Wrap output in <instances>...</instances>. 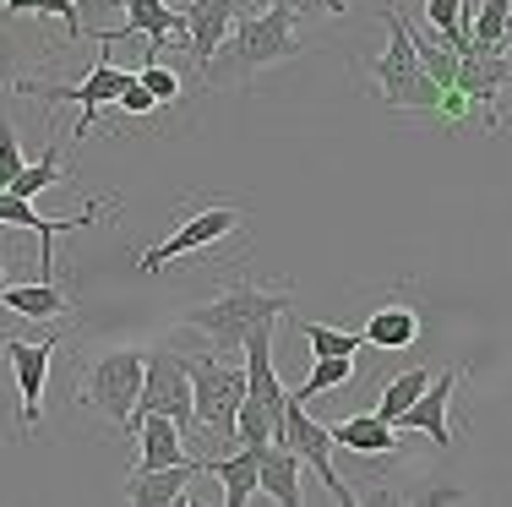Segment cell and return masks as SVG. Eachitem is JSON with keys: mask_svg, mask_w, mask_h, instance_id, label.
Listing matches in <instances>:
<instances>
[{"mask_svg": "<svg viewBox=\"0 0 512 507\" xmlns=\"http://www.w3.org/2000/svg\"><path fill=\"white\" fill-rule=\"evenodd\" d=\"M300 55H306V39L295 33V17L284 6H262V11L235 17V28L224 33V44L213 50L202 77L207 82H240L251 71L284 66V60H300Z\"/></svg>", "mask_w": 512, "mask_h": 507, "instance_id": "1", "label": "cell"}, {"mask_svg": "<svg viewBox=\"0 0 512 507\" xmlns=\"http://www.w3.org/2000/svg\"><path fill=\"white\" fill-rule=\"evenodd\" d=\"M295 311V295L289 289H262V284H235L224 289V295L202 300V306H191L186 317H180V328L202 333L207 344L218 349V355H240V344H246L251 328H262V322H278Z\"/></svg>", "mask_w": 512, "mask_h": 507, "instance_id": "2", "label": "cell"}, {"mask_svg": "<svg viewBox=\"0 0 512 507\" xmlns=\"http://www.w3.org/2000/svg\"><path fill=\"white\" fill-rule=\"evenodd\" d=\"M382 28H387V44L371 66V88L376 99L387 104L393 115H436L442 110V88L425 77L420 55H414V39H409V22H404V6L398 11H382Z\"/></svg>", "mask_w": 512, "mask_h": 507, "instance_id": "3", "label": "cell"}, {"mask_svg": "<svg viewBox=\"0 0 512 507\" xmlns=\"http://www.w3.org/2000/svg\"><path fill=\"white\" fill-rule=\"evenodd\" d=\"M142 366H148V349H99L93 360H82V404L99 409L115 431H131L137 420V393H142Z\"/></svg>", "mask_w": 512, "mask_h": 507, "instance_id": "4", "label": "cell"}, {"mask_svg": "<svg viewBox=\"0 0 512 507\" xmlns=\"http://www.w3.org/2000/svg\"><path fill=\"white\" fill-rule=\"evenodd\" d=\"M191 366V426L213 431V437H235V415H240V398H246V360L235 366V355H186Z\"/></svg>", "mask_w": 512, "mask_h": 507, "instance_id": "5", "label": "cell"}, {"mask_svg": "<svg viewBox=\"0 0 512 507\" xmlns=\"http://www.w3.org/2000/svg\"><path fill=\"white\" fill-rule=\"evenodd\" d=\"M273 442L295 448V453H300V464H311L316 475H322V486H327V497H333V502H355L349 480L338 475V464H333V453H338V448H333V431H327L322 420H311V415H306V398H300L295 388L284 393V409H278Z\"/></svg>", "mask_w": 512, "mask_h": 507, "instance_id": "6", "label": "cell"}, {"mask_svg": "<svg viewBox=\"0 0 512 507\" xmlns=\"http://www.w3.org/2000/svg\"><path fill=\"white\" fill-rule=\"evenodd\" d=\"M131 82V71L126 66H115V60H99V66L88 71L82 82H33V77H17L11 88L22 93V99H39V104H82V115H77V137H88L93 131V120H99L104 110H115V99H120V88Z\"/></svg>", "mask_w": 512, "mask_h": 507, "instance_id": "7", "label": "cell"}, {"mask_svg": "<svg viewBox=\"0 0 512 507\" xmlns=\"http://www.w3.org/2000/svg\"><path fill=\"white\" fill-rule=\"evenodd\" d=\"M240 219L246 213L235 208V202H213V208H197L191 219H180L175 229H169L158 246H148L137 257V268L142 273H158L164 262H180V257H197V251H207V246H218V240H229L240 229Z\"/></svg>", "mask_w": 512, "mask_h": 507, "instance_id": "8", "label": "cell"}, {"mask_svg": "<svg viewBox=\"0 0 512 507\" xmlns=\"http://www.w3.org/2000/svg\"><path fill=\"white\" fill-rule=\"evenodd\" d=\"M137 415H169L180 431H191V366L175 349H148L142 366V393H137Z\"/></svg>", "mask_w": 512, "mask_h": 507, "instance_id": "9", "label": "cell"}, {"mask_svg": "<svg viewBox=\"0 0 512 507\" xmlns=\"http://www.w3.org/2000/svg\"><path fill=\"white\" fill-rule=\"evenodd\" d=\"M55 344H60V322L50 328V338H6V360H11V377H17V393H22V409H17L22 431H39V420H44V382H50Z\"/></svg>", "mask_w": 512, "mask_h": 507, "instance_id": "10", "label": "cell"}, {"mask_svg": "<svg viewBox=\"0 0 512 507\" xmlns=\"http://www.w3.org/2000/svg\"><path fill=\"white\" fill-rule=\"evenodd\" d=\"M507 82H512V60L507 55H485V50H463L458 55L453 88L463 93V104H469V110H480L485 131L502 126V93H507Z\"/></svg>", "mask_w": 512, "mask_h": 507, "instance_id": "11", "label": "cell"}, {"mask_svg": "<svg viewBox=\"0 0 512 507\" xmlns=\"http://www.w3.org/2000/svg\"><path fill=\"white\" fill-rule=\"evenodd\" d=\"M246 11H262V0H186L180 17H186V55H191V66L207 71V60H213V50L224 44V33L235 28V17H246Z\"/></svg>", "mask_w": 512, "mask_h": 507, "instance_id": "12", "label": "cell"}, {"mask_svg": "<svg viewBox=\"0 0 512 507\" xmlns=\"http://www.w3.org/2000/svg\"><path fill=\"white\" fill-rule=\"evenodd\" d=\"M126 6V22L120 28H104L99 39L104 44H115V39H148V55L142 60H158L164 55V44H186V17H180L169 0H120Z\"/></svg>", "mask_w": 512, "mask_h": 507, "instance_id": "13", "label": "cell"}, {"mask_svg": "<svg viewBox=\"0 0 512 507\" xmlns=\"http://www.w3.org/2000/svg\"><path fill=\"white\" fill-rule=\"evenodd\" d=\"M458 382H463V366H447L442 377H431L425 382V393L414 398V404L398 415V431H425V437L436 442V448H453V393H458Z\"/></svg>", "mask_w": 512, "mask_h": 507, "instance_id": "14", "label": "cell"}, {"mask_svg": "<svg viewBox=\"0 0 512 507\" xmlns=\"http://www.w3.org/2000/svg\"><path fill=\"white\" fill-rule=\"evenodd\" d=\"M104 208H82L77 219H44L33 208V197H17V191H0V224H22L44 240V257H39V279H55V257H50V235H71V229H93Z\"/></svg>", "mask_w": 512, "mask_h": 507, "instance_id": "15", "label": "cell"}, {"mask_svg": "<svg viewBox=\"0 0 512 507\" xmlns=\"http://www.w3.org/2000/svg\"><path fill=\"white\" fill-rule=\"evenodd\" d=\"M207 475L202 458H180V464H164V469H131L126 480V502H148V507H164V502H186L191 480Z\"/></svg>", "mask_w": 512, "mask_h": 507, "instance_id": "16", "label": "cell"}, {"mask_svg": "<svg viewBox=\"0 0 512 507\" xmlns=\"http://www.w3.org/2000/svg\"><path fill=\"white\" fill-rule=\"evenodd\" d=\"M202 464H207V475L224 486V502L229 507H246L256 491H262V442H240L235 453L202 458Z\"/></svg>", "mask_w": 512, "mask_h": 507, "instance_id": "17", "label": "cell"}, {"mask_svg": "<svg viewBox=\"0 0 512 507\" xmlns=\"http://www.w3.org/2000/svg\"><path fill=\"white\" fill-rule=\"evenodd\" d=\"M327 431H333V448H349V453H376V458L398 453V426L382 420L376 409L371 415H344L338 426H327Z\"/></svg>", "mask_w": 512, "mask_h": 507, "instance_id": "18", "label": "cell"}, {"mask_svg": "<svg viewBox=\"0 0 512 507\" xmlns=\"http://www.w3.org/2000/svg\"><path fill=\"white\" fill-rule=\"evenodd\" d=\"M360 338H365L371 349H409L414 338H420V311L404 306V300H382V306L365 317Z\"/></svg>", "mask_w": 512, "mask_h": 507, "instance_id": "19", "label": "cell"}, {"mask_svg": "<svg viewBox=\"0 0 512 507\" xmlns=\"http://www.w3.org/2000/svg\"><path fill=\"white\" fill-rule=\"evenodd\" d=\"M300 453L295 448H284V442H262V491L273 502H284V507H300L306 502V491H300Z\"/></svg>", "mask_w": 512, "mask_h": 507, "instance_id": "20", "label": "cell"}, {"mask_svg": "<svg viewBox=\"0 0 512 507\" xmlns=\"http://www.w3.org/2000/svg\"><path fill=\"white\" fill-rule=\"evenodd\" d=\"M0 306H6V311H17V317H28V322H60V317H66V289H60L55 279L6 284Z\"/></svg>", "mask_w": 512, "mask_h": 507, "instance_id": "21", "label": "cell"}, {"mask_svg": "<svg viewBox=\"0 0 512 507\" xmlns=\"http://www.w3.org/2000/svg\"><path fill=\"white\" fill-rule=\"evenodd\" d=\"M142 420V453H137V469H164V464H180L186 453V431L175 426L169 415H137Z\"/></svg>", "mask_w": 512, "mask_h": 507, "instance_id": "22", "label": "cell"}, {"mask_svg": "<svg viewBox=\"0 0 512 507\" xmlns=\"http://www.w3.org/2000/svg\"><path fill=\"white\" fill-rule=\"evenodd\" d=\"M507 44H512V0H480L469 11V50L507 55Z\"/></svg>", "mask_w": 512, "mask_h": 507, "instance_id": "23", "label": "cell"}, {"mask_svg": "<svg viewBox=\"0 0 512 507\" xmlns=\"http://www.w3.org/2000/svg\"><path fill=\"white\" fill-rule=\"evenodd\" d=\"M469 0H425V11H420V22L436 33V39L447 44V50H469Z\"/></svg>", "mask_w": 512, "mask_h": 507, "instance_id": "24", "label": "cell"}, {"mask_svg": "<svg viewBox=\"0 0 512 507\" xmlns=\"http://www.w3.org/2000/svg\"><path fill=\"white\" fill-rule=\"evenodd\" d=\"M404 22H409V11H404ZM409 39H414V55H420L425 77L447 93V88H453V77H458V50H447V44L436 39L431 28H420V22H409Z\"/></svg>", "mask_w": 512, "mask_h": 507, "instance_id": "25", "label": "cell"}, {"mask_svg": "<svg viewBox=\"0 0 512 507\" xmlns=\"http://www.w3.org/2000/svg\"><path fill=\"white\" fill-rule=\"evenodd\" d=\"M344 382H355V355H311V371H306V382H300V398H311L316 393H327V388H344Z\"/></svg>", "mask_w": 512, "mask_h": 507, "instance_id": "26", "label": "cell"}, {"mask_svg": "<svg viewBox=\"0 0 512 507\" xmlns=\"http://www.w3.org/2000/svg\"><path fill=\"white\" fill-rule=\"evenodd\" d=\"M425 382H431V371H425V366L398 371V377L382 388V398H376V415H382V420H393V426H398V415H404V409L414 404V398L425 393Z\"/></svg>", "mask_w": 512, "mask_h": 507, "instance_id": "27", "label": "cell"}, {"mask_svg": "<svg viewBox=\"0 0 512 507\" xmlns=\"http://www.w3.org/2000/svg\"><path fill=\"white\" fill-rule=\"evenodd\" d=\"M60 175H66V153H60V148H44L33 164H22V175L11 180L6 191H17V197H39V191H44V186H55Z\"/></svg>", "mask_w": 512, "mask_h": 507, "instance_id": "28", "label": "cell"}, {"mask_svg": "<svg viewBox=\"0 0 512 507\" xmlns=\"http://www.w3.org/2000/svg\"><path fill=\"white\" fill-rule=\"evenodd\" d=\"M300 333H306L311 355H360L365 349L355 328H333V322H300Z\"/></svg>", "mask_w": 512, "mask_h": 507, "instance_id": "29", "label": "cell"}, {"mask_svg": "<svg viewBox=\"0 0 512 507\" xmlns=\"http://www.w3.org/2000/svg\"><path fill=\"white\" fill-rule=\"evenodd\" d=\"M6 17H22V11H39V17H55L66 28V39H82V11L77 0H0Z\"/></svg>", "mask_w": 512, "mask_h": 507, "instance_id": "30", "label": "cell"}, {"mask_svg": "<svg viewBox=\"0 0 512 507\" xmlns=\"http://www.w3.org/2000/svg\"><path fill=\"white\" fill-rule=\"evenodd\" d=\"M137 77H142V88H148L158 104H180V77L164 66V60H142Z\"/></svg>", "mask_w": 512, "mask_h": 507, "instance_id": "31", "label": "cell"}, {"mask_svg": "<svg viewBox=\"0 0 512 507\" xmlns=\"http://www.w3.org/2000/svg\"><path fill=\"white\" fill-rule=\"evenodd\" d=\"M22 164H28V153H22V142H17V126L0 120V191L22 175Z\"/></svg>", "mask_w": 512, "mask_h": 507, "instance_id": "32", "label": "cell"}, {"mask_svg": "<svg viewBox=\"0 0 512 507\" xmlns=\"http://www.w3.org/2000/svg\"><path fill=\"white\" fill-rule=\"evenodd\" d=\"M262 6H284L295 22H306V17L316 22V17H344L349 0H262Z\"/></svg>", "mask_w": 512, "mask_h": 507, "instance_id": "33", "label": "cell"}, {"mask_svg": "<svg viewBox=\"0 0 512 507\" xmlns=\"http://www.w3.org/2000/svg\"><path fill=\"white\" fill-rule=\"evenodd\" d=\"M115 110H120V115H153V110H158V99H153L148 88H142V77H137V71H131V82L120 88Z\"/></svg>", "mask_w": 512, "mask_h": 507, "instance_id": "34", "label": "cell"}, {"mask_svg": "<svg viewBox=\"0 0 512 507\" xmlns=\"http://www.w3.org/2000/svg\"><path fill=\"white\" fill-rule=\"evenodd\" d=\"M6 371H11V360H6V344H0V382H6Z\"/></svg>", "mask_w": 512, "mask_h": 507, "instance_id": "35", "label": "cell"}, {"mask_svg": "<svg viewBox=\"0 0 512 507\" xmlns=\"http://www.w3.org/2000/svg\"><path fill=\"white\" fill-rule=\"evenodd\" d=\"M0 295H6V268H0Z\"/></svg>", "mask_w": 512, "mask_h": 507, "instance_id": "36", "label": "cell"}]
</instances>
